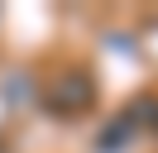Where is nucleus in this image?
I'll return each instance as SVG.
<instances>
[{"label":"nucleus","mask_w":158,"mask_h":153,"mask_svg":"<svg viewBox=\"0 0 158 153\" xmlns=\"http://www.w3.org/2000/svg\"><path fill=\"white\" fill-rule=\"evenodd\" d=\"M43 105L48 110H58V115H86L91 105H96V81H86L81 72H67V76H58V81L48 86V96H43Z\"/></svg>","instance_id":"nucleus-1"},{"label":"nucleus","mask_w":158,"mask_h":153,"mask_svg":"<svg viewBox=\"0 0 158 153\" xmlns=\"http://www.w3.org/2000/svg\"><path fill=\"white\" fill-rule=\"evenodd\" d=\"M134 134H139V129H134V120H129V110H125L120 120H110V124H106V134H101V148H106V153H120L129 139H134Z\"/></svg>","instance_id":"nucleus-2"}]
</instances>
